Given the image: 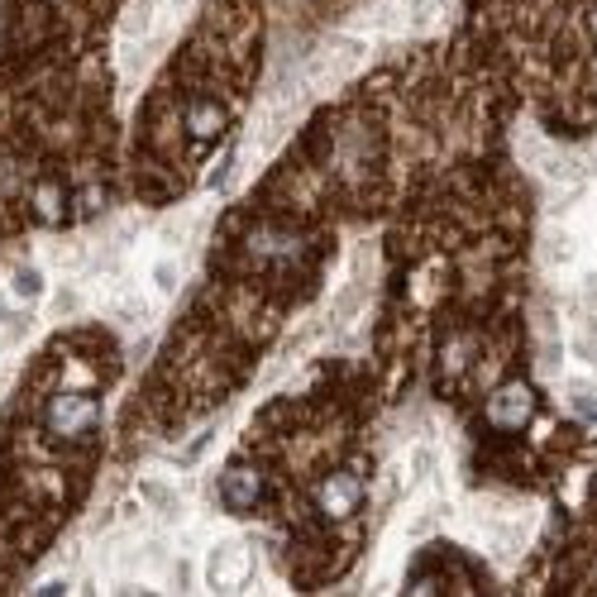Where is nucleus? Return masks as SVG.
<instances>
[{"mask_svg":"<svg viewBox=\"0 0 597 597\" xmlns=\"http://www.w3.org/2000/svg\"><path fill=\"white\" fill-rule=\"evenodd\" d=\"M182 125L192 129L196 139H211V134H220V125H225V110L215 106V101H196L192 110H187V120Z\"/></svg>","mask_w":597,"mask_h":597,"instance_id":"6","label":"nucleus"},{"mask_svg":"<svg viewBox=\"0 0 597 597\" xmlns=\"http://www.w3.org/2000/svg\"><path fill=\"white\" fill-rule=\"evenodd\" d=\"M244 574H249L244 545H220L211 555V583L215 588H235V583H244Z\"/></svg>","mask_w":597,"mask_h":597,"instance_id":"4","label":"nucleus"},{"mask_svg":"<svg viewBox=\"0 0 597 597\" xmlns=\"http://www.w3.org/2000/svg\"><path fill=\"white\" fill-rule=\"evenodd\" d=\"M258 497V478L249 469H230L225 473V483H220V502L230 507V512H249Z\"/></svg>","mask_w":597,"mask_h":597,"instance_id":"5","label":"nucleus"},{"mask_svg":"<svg viewBox=\"0 0 597 597\" xmlns=\"http://www.w3.org/2000/svg\"><path fill=\"white\" fill-rule=\"evenodd\" d=\"M10 292H15L20 301H34V297H39V273L20 268V273H15V282H10Z\"/></svg>","mask_w":597,"mask_h":597,"instance_id":"7","label":"nucleus"},{"mask_svg":"<svg viewBox=\"0 0 597 597\" xmlns=\"http://www.w3.org/2000/svg\"><path fill=\"white\" fill-rule=\"evenodd\" d=\"M488 416L502 430H516L526 416H531V392H526V387H502V392L488 402Z\"/></svg>","mask_w":597,"mask_h":597,"instance_id":"3","label":"nucleus"},{"mask_svg":"<svg viewBox=\"0 0 597 597\" xmlns=\"http://www.w3.org/2000/svg\"><path fill=\"white\" fill-rule=\"evenodd\" d=\"M96 426H101V402L86 397V392H53L48 406H43V430H48L53 440L82 445Z\"/></svg>","mask_w":597,"mask_h":597,"instance_id":"1","label":"nucleus"},{"mask_svg":"<svg viewBox=\"0 0 597 597\" xmlns=\"http://www.w3.org/2000/svg\"><path fill=\"white\" fill-rule=\"evenodd\" d=\"M359 497H363L359 473H330V478L320 483L316 502L325 516H349V512H359Z\"/></svg>","mask_w":597,"mask_h":597,"instance_id":"2","label":"nucleus"}]
</instances>
